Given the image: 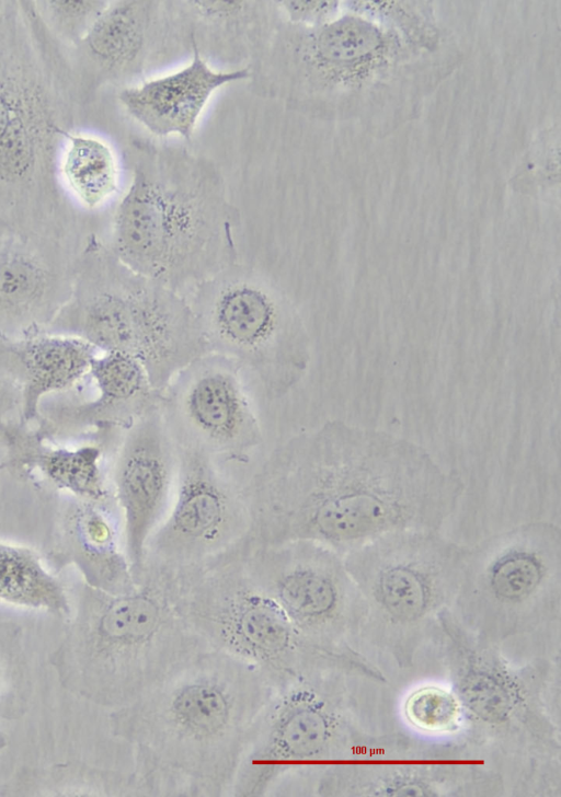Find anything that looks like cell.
I'll return each instance as SVG.
<instances>
[{"label":"cell","mask_w":561,"mask_h":797,"mask_svg":"<svg viewBox=\"0 0 561 797\" xmlns=\"http://www.w3.org/2000/svg\"><path fill=\"white\" fill-rule=\"evenodd\" d=\"M253 544L312 541L342 556L400 531H440L465 492L421 444L343 420L291 436L243 486Z\"/></svg>","instance_id":"obj_1"},{"label":"cell","mask_w":561,"mask_h":797,"mask_svg":"<svg viewBox=\"0 0 561 797\" xmlns=\"http://www.w3.org/2000/svg\"><path fill=\"white\" fill-rule=\"evenodd\" d=\"M276 691L257 666L206 648L137 702L108 713L134 755L141 797L231 796Z\"/></svg>","instance_id":"obj_2"},{"label":"cell","mask_w":561,"mask_h":797,"mask_svg":"<svg viewBox=\"0 0 561 797\" xmlns=\"http://www.w3.org/2000/svg\"><path fill=\"white\" fill-rule=\"evenodd\" d=\"M136 148L108 247L131 269L186 298L239 262V212L213 163L176 147L141 141Z\"/></svg>","instance_id":"obj_3"},{"label":"cell","mask_w":561,"mask_h":797,"mask_svg":"<svg viewBox=\"0 0 561 797\" xmlns=\"http://www.w3.org/2000/svg\"><path fill=\"white\" fill-rule=\"evenodd\" d=\"M206 648L179 610L175 580L145 570L125 592L84 585L51 663L66 689L111 712L137 702Z\"/></svg>","instance_id":"obj_4"},{"label":"cell","mask_w":561,"mask_h":797,"mask_svg":"<svg viewBox=\"0 0 561 797\" xmlns=\"http://www.w3.org/2000/svg\"><path fill=\"white\" fill-rule=\"evenodd\" d=\"M368 13L337 14L329 22L313 26L287 23L272 39L263 65L268 90L294 109L334 116L355 112L360 117L369 101L394 91V79L416 80L417 66L434 42L422 39L436 35L412 22L400 5L394 22H378ZM433 41V39H431ZM421 63V62H420ZM394 97V95H393Z\"/></svg>","instance_id":"obj_5"},{"label":"cell","mask_w":561,"mask_h":797,"mask_svg":"<svg viewBox=\"0 0 561 797\" xmlns=\"http://www.w3.org/2000/svg\"><path fill=\"white\" fill-rule=\"evenodd\" d=\"M45 332L134 357L159 393L208 353L187 299L131 269L95 240L78 255L70 297Z\"/></svg>","instance_id":"obj_6"},{"label":"cell","mask_w":561,"mask_h":797,"mask_svg":"<svg viewBox=\"0 0 561 797\" xmlns=\"http://www.w3.org/2000/svg\"><path fill=\"white\" fill-rule=\"evenodd\" d=\"M352 665L311 671L277 689L263 708L230 797L299 796L328 766L359 758L368 735L357 723Z\"/></svg>","instance_id":"obj_7"},{"label":"cell","mask_w":561,"mask_h":797,"mask_svg":"<svg viewBox=\"0 0 561 797\" xmlns=\"http://www.w3.org/2000/svg\"><path fill=\"white\" fill-rule=\"evenodd\" d=\"M467 547L440 531H400L345 554L362 607L359 643L412 667L424 646L440 638Z\"/></svg>","instance_id":"obj_8"},{"label":"cell","mask_w":561,"mask_h":797,"mask_svg":"<svg viewBox=\"0 0 561 797\" xmlns=\"http://www.w3.org/2000/svg\"><path fill=\"white\" fill-rule=\"evenodd\" d=\"M561 531L530 521L468 546L451 613L477 639L502 649L559 621Z\"/></svg>","instance_id":"obj_9"},{"label":"cell","mask_w":561,"mask_h":797,"mask_svg":"<svg viewBox=\"0 0 561 797\" xmlns=\"http://www.w3.org/2000/svg\"><path fill=\"white\" fill-rule=\"evenodd\" d=\"M239 548L175 579L179 610L208 647L257 666L276 690L334 665L374 668L305 637L248 576Z\"/></svg>","instance_id":"obj_10"},{"label":"cell","mask_w":561,"mask_h":797,"mask_svg":"<svg viewBox=\"0 0 561 797\" xmlns=\"http://www.w3.org/2000/svg\"><path fill=\"white\" fill-rule=\"evenodd\" d=\"M186 299L208 353L233 361L270 399L306 376L310 337L291 298L268 275L236 263L197 285Z\"/></svg>","instance_id":"obj_11"},{"label":"cell","mask_w":561,"mask_h":797,"mask_svg":"<svg viewBox=\"0 0 561 797\" xmlns=\"http://www.w3.org/2000/svg\"><path fill=\"white\" fill-rule=\"evenodd\" d=\"M454 688L466 726L517 771H559L560 734L540 671L517 668L501 649L466 632L451 611L440 621Z\"/></svg>","instance_id":"obj_12"},{"label":"cell","mask_w":561,"mask_h":797,"mask_svg":"<svg viewBox=\"0 0 561 797\" xmlns=\"http://www.w3.org/2000/svg\"><path fill=\"white\" fill-rule=\"evenodd\" d=\"M238 554L252 581L305 637L330 652L366 660L356 648L360 601L341 554L305 540L277 544L247 540Z\"/></svg>","instance_id":"obj_13"},{"label":"cell","mask_w":561,"mask_h":797,"mask_svg":"<svg viewBox=\"0 0 561 797\" xmlns=\"http://www.w3.org/2000/svg\"><path fill=\"white\" fill-rule=\"evenodd\" d=\"M174 440L173 497L147 543L142 573L176 579L240 547L249 536L250 517L243 487L221 470L220 461Z\"/></svg>","instance_id":"obj_14"},{"label":"cell","mask_w":561,"mask_h":797,"mask_svg":"<svg viewBox=\"0 0 561 797\" xmlns=\"http://www.w3.org/2000/svg\"><path fill=\"white\" fill-rule=\"evenodd\" d=\"M247 383L233 361L206 353L173 377L160 393L159 409L174 439L220 462H245L263 441Z\"/></svg>","instance_id":"obj_15"},{"label":"cell","mask_w":561,"mask_h":797,"mask_svg":"<svg viewBox=\"0 0 561 797\" xmlns=\"http://www.w3.org/2000/svg\"><path fill=\"white\" fill-rule=\"evenodd\" d=\"M412 750L401 758L355 759L332 764L314 776L305 795L318 796H473L504 792L505 781L473 759L457 751ZM405 752V750H404Z\"/></svg>","instance_id":"obj_16"},{"label":"cell","mask_w":561,"mask_h":797,"mask_svg":"<svg viewBox=\"0 0 561 797\" xmlns=\"http://www.w3.org/2000/svg\"><path fill=\"white\" fill-rule=\"evenodd\" d=\"M175 477L176 443L158 404L124 430L110 474L136 584L147 543L171 505Z\"/></svg>","instance_id":"obj_17"},{"label":"cell","mask_w":561,"mask_h":797,"mask_svg":"<svg viewBox=\"0 0 561 797\" xmlns=\"http://www.w3.org/2000/svg\"><path fill=\"white\" fill-rule=\"evenodd\" d=\"M78 256L0 223V335L45 332L68 301Z\"/></svg>","instance_id":"obj_18"},{"label":"cell","mask_w":561,"mask_h":797,"mask_svg":"<svg viewBox=\"0 0 561 797\" xmlns=\"http://www.w3.org/2000/svg\"><path fill=\"white\" fill-rule=\"evenodd\" d=\"M89 376L96 390L94 397L77 403L43 405L39 419L34 424L41 436L58 442L115 429L125 430L159 404L160 393L151 385L140 362L131 356L99 351Z\"/></svg>","instance_id":"obj_19"},{"label":"cell","mask_w":561,"mask_h":797,"mask_svg":"<svg viewBox=\"0 0 561 797\" xmlns=\"http://www.w3.org/2000/svg\"><path fill=\"white\" fill-rule=\"evenodd\" d=\"M66 497L57 513L48 558L61 568L75 566L89 587L110 593L133 589L137 584L115 498Z\"/></svg>","instance_id":"obj_20"},{"label":"cell","mask_w":561,"mask_h":797,"mask_svg":"<svg viewBox=\"0 0 561 797\" xmlns=\"http://www.w3.org/2000/svg\"><path fill=\"white\" fill-rule=\"evenodd\" d=\"M0 442L4 448L0 471L66 496L93 500L114 497L100 442L60 444L19 417L0 420Z\"/></svg>","instance_id":"obj_21"},{"label":"cell","mask_w":561,"mask_h":797,"mask_svg":"<svg viewBox=\"0 0 561 797\" xmlns=\"http://www.w3.org/2000/svg\"><path fill=\"white\" fill-rule=\"evenodd\" d=\"M191 43L193 55L186 66L124 88L118 94L126 112L152 135H179L190 140L213 93L251 76L248 68L213 69Z\"/></svg>","instance_id":"obj_22"},{"label":"cell","mask_w":561,"mask_h":797,"mask_svg":"<svg viewBox=\"0 0 561 797\" xmlns=\"http://www.w3.org/2000/svg\"><path fill=\"white\" fill-rule=\"evenodd\" d=\"M98 354L85 340L65 334L0 335V371L20 389L19 418L28 425L36 424L44 399L89 376Z\"/></svg>","instance_id":"obj_23"},{"label":"cell","mask_w":561,"mask_h":797,"mask_svg":"<svg viewBox=\"0 0 561 797\" xmlns=\"http://www.w3.org/2000/svg\"><path fill=\"white\" fill-rule=\"evenodd\" d=\"M161 5L119 1L107 5L82 38L92 57L114 72L141 69L162 33Z\"/></svg>","instance_id":"obj_24"},{"label":"cell","mask_w":561,"mask_h":797,"mask_svg":"<svg viewBox=\"0 0 561 797\" xmlns=\"http://www.w3.org/2000/svg\"><path fill=\"white\" fill-rule=\"evenodd\" d=\"M15 81L0 78V209L30 198L38 142L33 100Z\"/></svg>","instance_id":"obj_25"},{"label":"cell","mask_w":561,"mask_h":797,"mask_svg":"<svg viewBox=\"0 0 561 797\" xmlns=\"http://www.w3.org/2000/svg\"><path fill=\"white\" fill-rule=\"evenodd\" d=\"M0 602L18 609L42 611L58 617L71 614V602L61 580L34 548L0 540Z\"/></svg>","instance_id":"obj_26"},{"label":"cell","mask_w":561,"mask_h":797,"mask_svg":"<svg viewBox=\"0 0 561 797\" xmlns=\"http://www.w3.org/2000/svg\"><path fill=\"white\" fill-rule=\"evenodd\" d=\"M9 792L32 796H138L133 771L79 762L25 771Z\"/></svg>","instance_id":"obj_27"},{"label":"cell","mask_w":561,"mask_h":797,"mask_svg":"<svg viewBox=\"0 0 561 797\" xmlns=\"http://www.w3.org/2000/svg\"><path fill=\"white\" fill-rule=\"evenodd\" d=\"M67 146L60 171L71 195L87 209L103 206L118 189L115 154L104 140L65 132Z\"/></svg>","instance_id":"obj_28"},{"label":"cell","mask_w":561,"mask_h":797,"mask_svg":"<svg viewBox=\"0 0 561 797\" xmlns=\"http://www.w3.org/2000/svg\"><path fill=\"white\" fill-rule=\"evenodd\" d=\"M402 713L414 730L428 736H451L466 727L463 708L455 691L435 684L411 691Z\"/></svg>","instance_id":"obj_29"},{"label":"cell","mask_w":561,"mask_h":797,"mask_svg":"<svg viewBox=\"0 0 561 797\" xmlns=\"http://www.w3.org/2000/svg\"><path fill=\"white\" fill-rule=\"evenodd\" d=\"M26 661L22 633L0 622V716L18 717L27 703Z\"/></svg>","instance_id":"obj_30"},{"label":"cell","mask_w":561,"mask_h":797,"mask_svg":"<svg viewBox=\"0 0 561 797\" xmlns=\"http://www.w3.org/2000/svg\"><path fill=\"white\" fill-rule=\"evenodd\" d=\"M107 5V1L60 0L49 2V9L61 27L81 35V38L85 36Z\"/></svg>","instance_id":"obj_31"},{"label":"cell","mask_w":561,"mask_h":797,"mask_svg":"<svg viewBox=\"0 0 561 797\" xmlns=\"http://www.w3.org/2000/svg\"><path fill=\"white\" fill-rule=\"evenodd\" d=\"M277 3L287 23L306 27L329 22L340 13L341 7L336 1L284 0Z\"/></svg>","instance_id":"obj_32"},{"label":"cell","mask_w":561,"mask_h":797,"mask_svg":"<svg viewBox=\"0 0 561 797\" xmlns=\"http://www.w3.org/2000/svg\"><path fill=\"white\" fill-rule=\"evenodd\" d=\"M21 392L19 386L0 371V420L20 416Z\"/></svg>","instance_id":"obj_33"},{"label":"cell","mask_w":561,"mask_h":797,"mask_svg":"<svg viewBox=\"0 0 561 797\" xmlns=\"http://www.w3.org/2000/svg\"><path fill=\"white\" fill-rule=\"evenodd\" d=\"M7 746V739L0 732V752L5 748Z\"/></svg>","instance_id":"obj_34"}]
</instances>
